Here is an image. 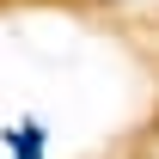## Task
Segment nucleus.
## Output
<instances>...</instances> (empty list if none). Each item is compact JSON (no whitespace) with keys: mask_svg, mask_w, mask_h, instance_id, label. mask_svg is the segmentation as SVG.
<instances>
[{"mask_svg":"<svg viewBox=\"0 0 159 159\" xmlns=\"http://www.w3.org/2000/svg\"><path fill=\"white\" fill-rule=\"evenodd\" d=\"M12 147H19V159H43V129H12Z\"/></svg>","mask_w":159,"mask_h":159,"instance_id":"1","label":"nucleus"}]
</instances>
